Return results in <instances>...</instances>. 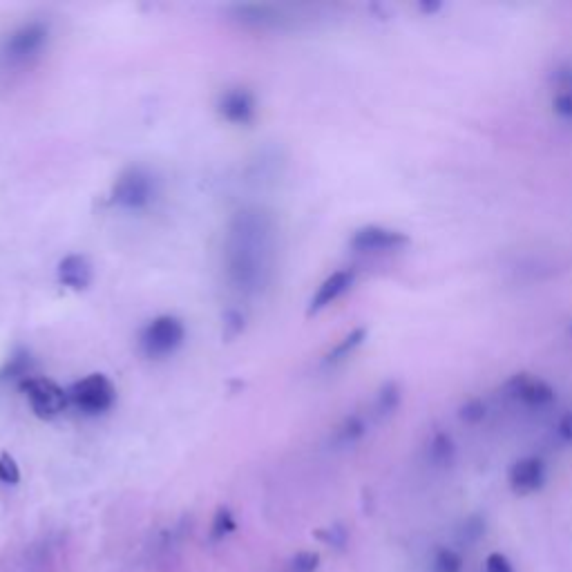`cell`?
<instances>
[{
	"mask_svg": "<svg viewBox=\"0 0 572 572\" xmlns=\"http://www.w3.org/2000/svg\"><path fill=\"white\" fill-rule=\"evenodd\" d=\"M510 488L517 494H532L546 483V463L537 456H528L510 467Z\"/></svg>",
	"mask_w": 572,
	"mask_h": 572,
	"instance_id": "30bf717a",
	"label": "cell"
},
{
	"mask_svg": "<svg viewBox=\"0 0 572 572\" xmlns=\"http://www.w3.org/2000/svg\"><path fill=\"white\" fill-rule=\"evenodd\" d=\"M186 327L175 316H159L141 331L139 347L148 358H166L184 345Z\"/></svg>",
	"mask_w": 572,
	"mask_h": 572,
	"instance_id": "277c9868",
	"label": "cell"
},
{
	"mask_svg": "<svg viewBox=\"0 0 572 572\" xmlns=\"http://www.w3.org/2000/svg\"><path fill=\"white\" fill-rule=\"evenodd\" d=\"M459 416L467 423H479V421H483V418H485V403H483V400H479V398L467 400V403L461 407Z\"/></svg>",
	"mask_w": 572,
	"mask_h": 572,
	"instance_id": "7402d4cb",
	"label": "cell"
},
{
	"mask_svg": "<svg viewBox=\"0 0 572 572\" xmlns=\"http://www.w3.org/2000/svg\"><path fill=\"white\" fill-rule=\"evenodd\" d=\"M70 405H74L79 412L97 416L108 412L114 405V398H117V389L110 383L108 376L103 374H92L88 378L79 380L68 389Z\"/></svg>",
	"mask_w": 572,
	"mask_h": 572,
	"instance_id": "5b68a950",
	"label": "cell"
},
{
	"mask_svg": "<svg viewBox=\"0 0 572 572\" xmlns=\"http://www.w3.org/2000/svg\"><path fill=\"white\" fill-rule=\"evenodd\" d=\"M510 394L528 407H546L555 400V389L546 380L532 376H514L508 383Z\"/></svg>",
	"mask_w": 572,
	"mask_h": 572,
	"instance_id": "8fae6325",
	"label": "cell"
},
{
	"mask_svg": "<svg viewBox=\"0 0 572 572\" xmlns=\"http://www.w3.org/2000/svg\"><path fill=\"white\" fill-rule=\"evenodd\" d=\"M356 282V271L354 269H338L333 271L327 280H322L318 286L316 295L311 298L309 313H320L327 307H331L333 302H338L342 295H345L351 286Z\"/></svg>",
	"mask_w": 572,
	"mask_h": 572,
	"instance_id": "ba28073f",
	"label": "cell"
},
{
	"mask_svg": "<svg viewBox=\"0 0 572 572\" xmlns=\"http://www.w3.org/2000/svg\"><path fill=\"white\" fill-rule=\"evenodd\" d=\"M157 195V179L150 170L141 166H132L121 173L112 186V202L126 211H143Z\"/></svg>",
	"mask_w": 572,
	"mask_h": 572,
	"instance_id": "3957f363",
	"label": "cell"
},
{
	"mask_svg": "<svg viewBox=\"0 0 572 572\" xmlns=\"http://www.w3.org/2000/svg\"><path fill=\"white\" fill-rule=\"evenodd\" d=\"M47 41H50V25L43 21L23 23L0 45V61L7 68H21L41 56Z\"/></svg>",
	"mask_w": 572,
	"mask_h": 572,
	"instance_id": "7a4b0ae2",
	"label": "cell"
},
{
	"mask_svg": "<svg viewBox=\"0 0 572 572\" xmlns=\"http://www.w3.org/2000/svg\"><path fill=\"white\" fill-rule=\"evenodd\" d=\"M429 452H432V459L434 461H450L452 456H454V443H452V438L447 436V434H438L432 445H429Z\"/></svg>",
	"mask_w": 572,
	"mask_h": 572,
	"instance_id": "ffe728a7",
	"label": "cell"
},
{
	"mask_svg": "<svg viewBox=\"0 0 572 572\" xmlns=\"http://www.w3.org/2000/svg\"><path fill=\"white\" fill-rule=\"evenodd\" d=\"M237 530V521L233 517V512L228 508H219L215 519H213V526H211V541H224L228 535H233Z\"/></svg>",
	"mask_w": 572,
	"mask_h": 572,
	"instance_id": "ac0fdd59",
	"label": "cell"
},
{
	"mask_svg": "<svg viewBox=\"0 0 572 572\" xmlns=\"http://www.w3.org/2000/svg\"><path fill=\"white\" fill-rule=\"evenodd\" d=\"M217 110L228 123L246 126L255 117V97L246 88H231L222 92L217 101Z\"/></svg>",
	"mask_w": 572,
	"mask_h": 572,
	"instance_id": "9c48e42d",
	"label": "cell"
},
{
	"mask_svg": "<svg viewBox=\"0 0 572 572\" xmlns=\"http://www.w3.org/2000/svg\"><path fill=\"white\" fill-rule=\"evenodd\" d=\"M0 481L7 485H16L21 481V467L14 461V456L0 454Z\"/></svg>",
	"mask_w": 572,
	"mask_h": 572,
	"instance_id": "44dd1931",
	"label": "cell"
},
{
	"mask_svg": "<svg viewBox=\"0 0 572 572\" xmlns=\"http://www.w3.org/2000/svg\"><path fill=\"white\" fill-rule=\"evenodd\" d=\"M485 572H514V566L501 552H492V555L485 559Z\"/></svg>",
	"mask_w": 572,
	"mask_h": 572,
	"instance_id": "cb8c5ba5",
	"label": "cell"
},
{
	"mask_svg": "<svg viewBox=\"0 0 572 572\" xmlns=\"http://www.w3.org/2000/svg\"><path fill=\"white\" fill-rule=\"evenodd\" d=\"M555 432H557V436L561 438V441L572 445V412H566L564 416L559 418Z\"/></svg>",
	"mask_w": 572,
	"mask_h": 572,
	"instance_id": "d4e9b609",
	"label": "cell"
},
{
	"mask_svg": "<svg viewBox=\"0 0 572 572\" xmlns=\"http://www.w3.org/2000/svg\"><path fill=\"white\" fill-rule=\"evenodd\" d=\"M367 432V423L365 418L354 414V416H347L342 425L336 429V436H333V441L338 445H354L356 441H360L362 436Z\"/></svg>",
	"mask_w": 572,
	"mask_h": 572,
	"instance_id": "9a60e30c",
	"label": "cell"
},
{
	"mask_svg": "<svg viewBox=\"0 0 572 572\" xmlns=\"http://www.w3.org/2000/svg\"><path fill=\"white\" fill-rule=\"evenodd\" d=\"M400 398H403V394H400V389L398 385L394 383H389L385 385L380 392L376 394V400H374V414L378 418H385L389 414H394L398 405H400Z\"/></svg>",
	"mask_w": 572,
	"mask_h": 572,
	"instance_id": "2e32d148",
	"label": "cell"
},
{
	"mask_svg": "<svg viewBox=\"0 0 572 572\" xmlns=\"http://www.w3.org/2000/svg\"><path fill=\"white\" fill-rule=\"evenodd\" d=\"M432 572H463V557L452 548H441L432 557Z\"/></svg>",
	"mask_w": 572,
	"mask_h": 572,
	"instance_id": "e0dca14e",
	"label": "cell"
},
{
	"mask_svg": "<svg viewBox=\"0 0 572 572\" xmlns=\"http://www.w3.org/2000/svg\"><path fill=\"white\" fill-rule=\"evenodd\" d=\"M23 392L27 396V403L34 409V414L41 418H56L70 407L68 392L50 378L41 376L25 378Z\"/></svg>",
	"mask_w": 572,
	"mask_h": 572,
	"instance_id": "8992f818",
	"label": "cell"
},
{
	"mask_svg": "<svg viewBox=\"0 0 572 572\" xmlns=\"http://www.w3.org/2000/svg\"><path fill=\"white\" fill-rule=\"evenodd\" d=\"M278 262V224L264 208L235 213L224 237V271L233 289L251 298L271 284Z\"/></svg>",
	"mask_w": 572,
	"mask_h": 572,
	"instance_id": "6da1fadb",
	"label": "cell"
},
{
	"mask_svg": "<svg viewBox=\"0 0 572 572\" xmlns=\"http://www.w3.org/2000/svg\"><path fill=\"white\" fill-rule=\"evenodd\" d=\"M92 264L85 255H68L59 264V282L68 289L81 291L92 284Z\"/></svg>",
	"mask_w": 572,
	"mask_h": 572,
	"instance_id": "7c38bea8",
	"label": "cell"
},
{
	"mask_svg": "<svg viewBox=\"0 0 572 572\" xmlns=\"http://www.w3.org/2000/svg\"><path fill=\"white\" fill-rule=\"evenodd\" d=\"M320 566V557L316 552H300V555H295L289 566H286V572H316Z\"/></svg>",
	"mask_w": 572,
	"mask_h": 572,
	"instance_id": "d6986e66",
	"label": "cell"
},
{
	"mask_svg": "<svg viewBox=\"0 0 572 572\" xmlns=\"http://www.w3.org/2000/svg\"><path fill=\"white\" fill-rule=\"evenodd\" d=\"M365 338H367V329H362V327L347 333V336L342 338L338 345L329 351L327 358H324V362H327V365H336V362L349 358L362 345V342H365Z\"/></svg>",
	"mask_w": 572,
	"mask_h": 572,
	"instance_id": "5bb4252c",
	"label": "cell"
},
{
	"mask_svg": "<svg viewBox=\"0 0 572 572\" xmlns=\"http://www.w3.org/2000/svg\"><path fill=\"white\" fill-rule=\"evenodd\" d=\"M235 14L240 18L242 23H251V25H280L282 23V16H280V9H275L271 5H240L235 7Z\"/></svg>",
	"mask_w": 572,
	"mask_h": 572,
	"instance_id": "4fadbf2b",
	"label": "cell"
},
{
	"mask_svg": "<svg viewBox=\"0 0 572 572\" xmlns=\"http://www.w3.org/2000/svg\"><path fill=\"white\" fill-rule=\"evenodd\" d=\"M409 244V235L403 231H396V228L387 226H362L351 235L349 246L358 253H394L405 249Z\"/></svg>",
	"mask_w": 572,
	"mask_h": 572,
	"instance_id": "52a82bcc",
	"label": "cell"
},
{
	"mask_svg": "<svg viewBox=\"0 0 572 572\" xmlns=\"http://www.w3.org/2000/svg\"><path fill=\"white\" fill-rule=\"evenodd\" d=\"M552 108L559 114L561 119L572 121V90L570 92H557L552 99Z\"/></svg>",
	"mask_w": 572,
	"mask_h": 572,
	"instance_id": "603a6c76",
	"label": "cell"
}]
</instances>
